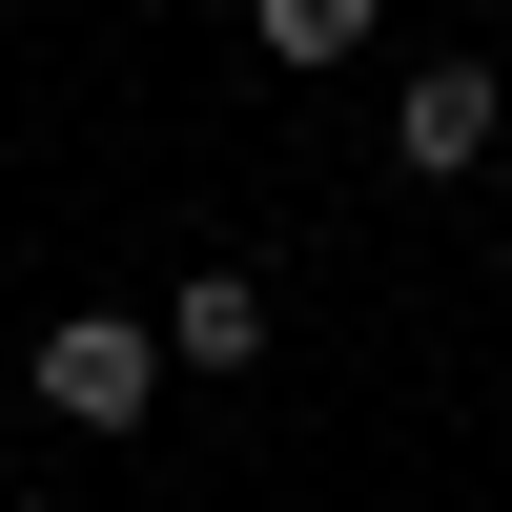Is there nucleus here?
Instances as JSON below:
<instances>
[{
  "label": "nucleus",
  "mask_w": 512,
  "mask_h": 512,
  "mask_svg": "<svg viewBox=\"0 0 512 512\" xmlns=\"http://www.w3.org/2000/svg\"><path fill=\"white\" fill-rule=\"evenodd\" d=\"M144 390H164V328L144 308H62L41 328V410H62V431H123Z\"/></svg>",
  "instance_id": "1"
},
{
  "label": "nucleus",
  "mask_w": 512,
  "mask_h": 512,
  "mask_svg": "<svg viewBox=\"0 0 512 512\" xmlns=\"http://www.w3.org/2000/svg\"><path fill=\"white\" fill-rule=\"evenodd\" d=\"M390 164H410V185H472V164H492V62H410Z\"/></svg>",
  "instance_id": "2"
},
{
  "label": "nucleus",
  "mask_w": 512,
  "mask_h": 512,
  "mask_svg": "<svg viewBox=\"0 0 512 512\" xmlns=\"http://www.w3.org/2000/svg\"><path fill=\"white\" fill-rule=\"evenodd\" d=\"M164 349H185V369H267V287H246V267L164 287Z\"/></svg>",
  "instance_id": "3"
},
{
  "label": "nucleus",
  "mask_w": 512,
  "mask_h": 512,
  "mask_svg": "<svg viewBox=\"0 0 512 512\" xmlns=\"http://www.w3.org/2000/svg\"><path fill=\"white\" fill-rule=\"evenodd\" d=\"M369 21H390V0H246V41H267V62H349Z\"/></svg>",
  "instance_id": "4"
},
{
  "label": "nucleus",
  "mask_w": 512,
  "mask_h": 512,
  "mask_svg": "<svg viewBox=\"0 0 512 512\" xmlns=\"http://www.w3.org/2000/svg\"><path fill=\"white\" fill-rule=\"evenodd\" d=\"M0 512H41V492H0Z\"/></svg>",
  "instance_id": "5"
}]
</instances>
